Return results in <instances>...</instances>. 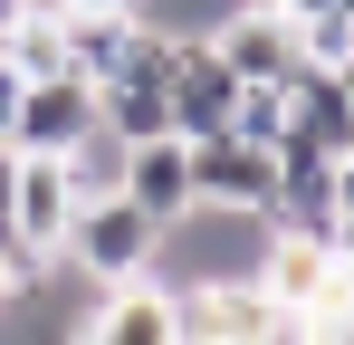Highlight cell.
Returning <instances> with one entry per match:
<instances>
[{
  "label": "cell",
  "instance_id": "cell-1",
  "mask_svg": "<svg viewBox=\"0 0 354 345\" xmlns=\"http://www.w3.org/2000/svg\"><path fill=\"white\" fill-rule=\"evenodd\" d=\"M268 211H249V202H182L163 240H153V278L163 288H201V278H259V249H268Z\"/></svg>",
  "mask_w": 354,
  "mask_h": 345
},
{
  "label": "cell",
  "instance_id": "cell-2",
  "mask_svg": "<svg viewBox=\"0 0 354 345\" xmlns=\"http://www.w3.org/2000/svg\"><path fill=\"white\" fill-rule=\"evenodd\" d=\"M153 240H163V221H153L144 202H124V192H96V202H77V211H67L58 259H67L86 288H106V278H134V269H153Z\"/></svg>",
  "mask_w": 354,
  "mask_h": 345
},
{
  "label": "cell",
  "instance_id": "cell-3",
  "mask_svg": "<svg viewBox=\"0 0 354 345\" xmlns=\"http://www.w3.org/2000/svg\"><path fill=\"white\" fill-rule=\"evenodd\" d=\"M201 39L221 48V67H230L239 87H288L297 67H306V57H297V19H288V10H268V0H230Z\"/></svg>",
  "mask_w": 354,
  "mask_h": 345
},
{
  "label": "cell",
  "instance_id": "cell-4",
  "mask_svg": "<svg viewBox=\"0 0 354 345\" xmlns=\"http://www.w3.org/2000/svg\"><path fill=\"white\" fill-rule=\"evenodd\" d=\"M86 125H96V87H86L77 67H58V77H19V115H10L0 144H19V154H67Z\"/></svg>",
  "mask_w": 354,
  "mask_h": 345
},
{
  "label": "cell",
  "instance_id": "cell-5",
  "mask_svg": "<svg viewBox=\"0 0 354 345\" xmlns=\"http://www.w3.org/2000/svg\"><path fill=\"white\" fill-rule=\"evenodd\" d=\"M182 144H192V192H201V202H249V211H268V192H278V154H268V144H249L230 125L182 134Z\"/></svg>",
  "mask_w": 354,
  "mask_h": 345
},
{
  "label": "cell",
  "instance_id": "cell-6",
  "mask_svg": "<svg viewBox=\"0 0 354 345\" xmlns=\"http://www.w3.org/2000/svg\"><path fill=\"white\" fill-rule=\"evenodd\" d=\"M67 211H77V192H67L58 154H19V192H10V269H39V259L67 240Z\"/></svg>",
  "mask_w": 354,
  "mask_h": 345
},
{
  "label": "cell",
  "instance_id": "cell-7",
  "mask_svg": "<svg viewBox=\"0 0 354 345\" xmlns=\"http://www.w3.org/2000/svg\"><path fill=\"white\" fill-rule=\"evenodd\" d=\"M230 96H239V77L221 67V48H211V39H182V48H173V77H163L173 134H211V125H230Z\"/></svg>",
  "mask_w": 354,
  "mask_h": 345
},
{
  "label": "cell",
  "instance_id": "cell-8",
  "mask_svg": "<svg viewBox=\"0 0 354 345\" xmlns=\"http://www.w3.org/2000/svg\"><path fill=\"white\" fill-rule=\"evenodd\" d=\"M124 202H144L153 221H173L182 202H192V144H182V134L124 144Z\"/></svg>",
  "mask_w": 354,
  "mask_h": 345
},
{
  "label": "cell",
  "instance_id": "cell-9",
  "mask_svg": "<svg viewBox=\"0 0 354 345\" xmlns=\"http://www.w3.org/2000/svg\"><path fill=\"white\" fill-rule=\"evenodd\" d=\"M58 172H67V192H77V202H96V192H124V134L96 115V125H86V134L58 154Z\"/></svg>",
  "mask_w": 354,
  "mask_h": 345
},
{
  "label": "cell",
  "instance_id": "cell-10",
  "mask_svg": "<svg viewBox=\"0 0 354 345\" xmlns=\"http://www.w3.org/2000/svg\"><path fill=\"white\" fill-rule=\"evenodd\" d=\"M230 134L278 144V134H288V87H239V96H230Z\"/></svg>",
  "mask_w": 354,
  "mask_h": 345
},
{
  "label": "cell",
  "instance_id": "cell-11",
  "mask_svg": "<svg viewBox=\"0 0 354 345\" xmlns=\"http://www.w3.org/2000/svg\"><path fill=\"white\" fill-rule=\"evenodd\" d=\"M10 115H19V67L0 57V134H10Z\"/></svg>",
  "mask_w": 354,
  "mask_h": 345
},
{
  "label": "cell",
  "instance_id": "cell-12",
  "mask_svg": "<svg viewBox=\"0 0 354 345\" xmlns=\"http://www.w3.org/2000/svg\"><path fill=\"white\" fill-rule=\"evenodd\" d=\"M335 87H345V106H354V48H345V57H335Z\"/></svg>",
  "mask_w": 354,
  "mask_h": 345
}]
</instances>
